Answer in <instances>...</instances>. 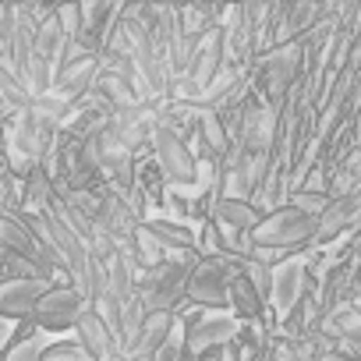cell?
<instances>
[{
	"instance_id": "12",
	"label": "cell",
	"mask_w": 361,
	"mask_h": 361,
	"mask_svg": "<svg viewBox=\"0 0 361 361\" xmlns=\"http://www.w3.org/2000/svg\"><path fill=\"white\" fill-rule=\"evenodd\" d=\"M298 54H301V47L298 43H283L280 50H273L269 57H266V85H269V92L273 96H280L290 82H294V71H298Z\"/></svg>"
},
{
	"instance_id": "6",
	"label": "cell",
	"mask_w": 361,
	"mask_h": 361,
	"mask_svg": "<svg viewBox=\"0 0 361 361\" xmlns=\"http://www.w3.org/2000/svg\"><path fill=\"white\" fill-rule=\"evenodd\" d=\"M238 336H241V322L234 315H224V312L202 315L192 326H185V350L202 357V354H209V350H216L224 343H234Z\"/></svg>"
},
{
	"instance_id": "2",
	"label": "cell",
	"mask_w": 361,
	"mask_h": 361,
	"mask_svg": "<svg viewBox=\"0 0 361 361\" xmlns=\"http://www.w3.org/2000/svg\"><path fill=\"white\" fill-rule=\"evenodd\" d=\"M315 216H305V213H298L294 206H287V209H273V213H266L262 216V224L252 231V248H276V252H290L294 245H301V241H308L312 234H315Z\"/></svg>"
},
{
	"instance_id": "16",
	"label": "cell",
	"mask_w": 361,
	"mask_h": 361,
	"mask_svg": "<svg viewBox=\"0 0 361 361\" xmlns=\"http://www.w3.org/2000/svg\"><path fill=\"white\" fill-rule=\"evenodd\" d=\"M11 336H15V326L0 319V357H4V350L11 347Z\"/></svg>"
},
{
	"instance_id": "11",
	"label": "cell",
	"mask_w": 361,
	"mask_h": 361,
	"mask_svg": "<svg viewBox=\"0 0 361 361\" xmlns=\"http://www.w3.org/2000/svg\"><path fill=\"white\" fill-rule=\"evenodd\" d=\"M262 209L259 206H252V202H241V199H216V206H213V224H224V227H231V231H241V234H248L252 238V231L262 224Z\"/></svg>"
},
{
	"instance_id": "9",
	"label": "cell",
	"mask_w": 361,
	"mask_h": 361,
	"mask_svg": "<svg viewBox=\"0 0 361 361\" xmlns=\"http://www.w3.org/2000/svg\"><path fill=\"white\" fill-rule=\"evenodd\" d=\"M142 231L163 248V255H188V252H195L192 224H177L170 216H149V220H142Z\"/></svg>"
},
{
	"instance_id": "7",
	"label": "cell",
	"mask_w": 361,
	"mask_h": 361,
	"mask_svg": "<svg viewBox=\"0 0 361 361\" xmlns=\"http://www.w3.org/2000/svg\"><path fill=\"white\" fill-rule=\"evenodd\" d=\"M50 280H11V283H0V319L4 322H22L32 319L36 305L43 301V294L50 290Z\"/></svg>"
},
{
	"instance_id": "4",
	"label": "cell",
	"mask_w": 361,
	"mask_h": 361,
	"mask_svg": "<svg viewBox=\"0 0 361 361\" xmlns=\"http://www.w3.org/2000/svg\"><path fill=\"white\" fill-rule=\"evenodd\" d=\"M85 298L75 287H50L43 294V301L32 312V322L39 333H61V329H75L78 315L85 312Z\"/></svg>"
},
{
	"instance_id": "10",
	"label": "cell",
	"mask_w": 361,
	"mask_h": 361,
	"mask_svg": "<svg viewBox=\"0 0 361 361\" xmlns=\"http://www.w3.org/2000/svg\"><path fill=\"white\" fill-rule=\"evenodd\" d=\"M301 290H305V262L301 259L280 262V269H273V290H269V301L280 319L290 315V308L301 301Z\"/></svg>"
},
{
	"instance_id": "17",
	"label": "cell",
	"mask_w": 361,
	"mask_h": 361,
	"mask_svg": "<svg viewBox=\"0 0 361 361\" xmlns=\"http://www.w3.org/2000/svg\"><path fill=\"white\" fill-rule=\"evenodd\" d=\"M0 259H4V248H0Z\"/></svg>"
},
{
	"instance_id": "14",
	"label": "cell",
	"mask_w": 361,
	"mask_h": 361,
	"mask_svg": "<svg viewBox=\"0 0 361 361\" xmlns=\"http://www.w3.org/2000/svg\"><path fill=\"white\" fill-rule=\"evenodd\" d=\"M47 343H50V336L39 333V329H32L25 340H11V347L4 350V357H0V361H43Z\"/></svg>"
},
{
	"instance_id": "1",
	"label": "cell",
	"mask_w": 361,
	"mask_h": 361,
	"mask_svg": "<svg viewBox=\"0 0 361 361\" xmlns=\"http://www.w3.org/2000/svg\"><path fill=\"white\" fill-rule=\"evenodd\" d=\"M241 259H199V266L188 273L185 283V301L206 312H224L227 301V280L238 269Z\"/></svg>"
},
{
	"instance_id": "5",
	"label": "cell",
	"mask_w": 361,
	"mask_h": 361,
	"mask_svg": "<svg viewBox=\"0 0 361 361\" xmlns=\"http://www.w3.org/2000/svg\"><path fill=\"white\" fill-rule=\"evenodd\" d=\"M224 64H227V57H224V29L213 25V29L192 47V57H188V68H185L192 89L202 96V92L216 82V75L224 71Z\"/></svg>"
},
{
	"instance_id": "13",
	"label": "cell",
	"mask_w": 361,
	"mask_h": 361,
	"mask_svg": "<svg viewBox=\"0 0 361 361\" xmlns=\"http://www.w3.org/2000/svg\"><path fill=\"white\" fill-rule=\"evenodd\" d=\"M0 103H8V106H15L18 114L22 110H29L32 103H36V96L15 78V71L11 68H4V64H0Z\"/></svg>"
},
{
	"instance_id": "8",
	"label": "cell",
	"mask_w": 361,
	"mask_h": 361,
	"mask_svg": "<svg viewBox=\"0 0 361 361\" xmlns=\"http://www.w3.org/2000/svg\"><path fill=\"white\" fill-rule=\"evenodd\" d=\"M75 333H78V347L89 354V361H121V343H117V336L110 333V326H106L89 305H85V312L78 315Z\"/></svg>"
},
{
	"instance_id": "3",
	"label": "cell",
	"mask_w": 361,
	"mask_h": 361,
	"mask_svg": "<svg viewBox=\"0 0 361 361\" xmlns=\"http://www.w3.org/2000/svg\"><path fill=\"white\" fill-rule=\"evenodd\" d=\"M152 163L159 166L163 180L173 188H195V156L188 152L185 138L173 135L166 124L152 128Z\"/></svg>"
},
{
	"instance_id": "15",
	"label": "cell",
	"mask_w": 361,
	"mask_h": 361,
	"mask_svg": "<svg viewBox=\"0 0 361 361\" xmlns=\"http://www.w3.org/2000/svg\"><path fill=\"white\" fill-rule=\"evenodd\" d=\"M43 361H89V354L78 347V340H50Z\"/></svg>"
}]
</instances>
